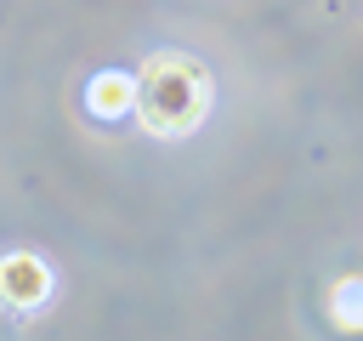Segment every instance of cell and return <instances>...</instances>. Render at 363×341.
<instances>
[{
    "mask_svg": "<svg viewBox=\"0 0 363 341\" xmlns=\"http://www.w3.org/2000/svg\"><path fill=\"white\" fill-rule=\"evenodd\" d=\"M130 102H136V119L147 136H193L216 102V85H210V68L193 57V51H153L136 74H130Z\"/></svg>",
    "mask_w": 363,
    "mask_h": 341,
    "instance_id": "6da1fadb",
    "label": "cell"
},
{
    "mask_svg": "<svg viewBox=\"0 0 363 341\" xmlns=\"http://www.w3.org/2000/svg\"><path fill=\"white\" fill-rule=\"evenodd\" d=\"M51 290H57V273H51L45 256H34V250L0 256V307H6V313L28 318V313H40V307L51 301Z\"/></svg>",
    "mask_w": 363,
    "mask_h": 341,
    "instance_id": "7a4b0ae2",
    "label": "cell"
},
{
    "mask_svg": "<svg viewBox=\"0 0 363 341\" xmlns=\"http://www.w3.org/2000/svg\"><path fill=\"white\" fill-rule=\"evenodd\" d=\"M85 108H91L96 119H119V114H130V74H119V68L96 74V80L85 85Z\"/></svg>",
    "mask_w": 363,
    "mask_h": 341,
    "instance_id": "3957f363",
    "label": "cell"
},
{
    "mask_svg": "<svg viewBox=\"0 0 363 341\" xmlns=\"http://www.w3.org/2000/svg\"><path fill=\"white\" fill-rule=\"evenodd\" d=\"M329 318H335V330H357V324H363V284H357V273L335 278V290H329Z\"/></svg>",
    "mask_w": 363,
    "mask_h": 341,
    "instance_id": "277c9868",
    "label": "cell"
}]
</instances>
